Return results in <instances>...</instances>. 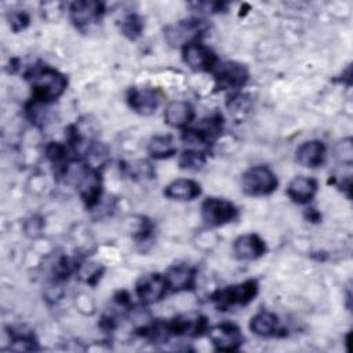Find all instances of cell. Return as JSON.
<instances>
[{"label":"cell","mask_w":353,"mask_h":353,"mask_svg":"<svg viewBox=\"0 0 353 353\" xmlns=\"http://www.w3.org/2000/svg\"><path fill=\"white\" fill-rule=\"evenodd\" d=\"M68 183H72L87 207H94L102 192L101 172L97 167L83 161L72 160L61 172Z\"/></svg>","instance_id":"1"},{"label":"cell","mask_w":353,"mask_h":353,"mask_svg":"<svg viewBox=\"0 0 353 353\" xmlns=\"http://www.w3.org/2000/svg\"><path fill=\"white\" fill-rule=\"evenodd\" d=\"M26 76L32 87V102L37 106L59 98L68 85L66 77L50 66L33 68Z\"/></svg>","instance_id":"2"},{"label":"cell","mask_w":353,"mask_h":353,"mask_svg":"<svg viewBox=\"0 0 353 353\" xmlns=\"http://www.w3.org/2000/svg\"><path fill=\"white\" fill-rule=\"evenodd\" d=\"M258 294V281L256 280H245L239 284L229 285L223 290H218L212 294L211 299L219 310H226L234 306H245L252 299H255Z\"/></svg>","instance_id":"3"},{"label":"cell","mask_w":353,"mask_h":353,"mask_svg":"<svg viewBox=\"0 0 353 353\" xmlns=\"http://www.w3.org/2000/svg\"><path fill=\"white\" fill-rule=\"evenodd\" d=\"M276 174L266 165H254L248 168L241 178L243 192L248 196H268L277 189Z\"/></svg>","instance_id":"4"},{"label":"cell","mask_w":353,"mask_h":353,"mask_svg":"<svg viewBox=\"0 0 353 353\" xmlns=\"http://www.w3.org/2000/svg\"><path fill=\"white\" fill-rule=\"evenodd\" d=\"M182 59L194 72H212L219 63L215 52L200 40L182 46Z\"/></svg>","instance_id":"5"},{"label":"cell","mask_w":353,"mask_h":353,"mask_svg":"<svg viewBox=\"0 0 353 353\" xmlns=\"http://www.w3.org/2000/svg\"><path fill=\"white\" fill-rule=\"evenodd\" d=\"M223 130V119L219 113H214L199 121L196 127L182 130V139L192 145H207L221 135Z\"/></svg>","instance_id":"6"},{"label":"cell","mask_w":353,"mask_h":353,"mask_svg":"<svg viewBox=\"0 0 353 353\" xmlns=\"http://www.w3.org/2000/svg\"><path fill=\"white\" fill-rule=\"evenodd\" d=\"M239 215L236 205L228 200L208 197L201 203V218L210 226H222L233 222Z\"/></svg>","instance_id":"7"},{"label":"cell","mask_w":353,"mask_h":353,"mask_svg":"<svg viewBox=\"0 0 353 353\" xmlns=\"http://www.w3.org/2000/svg\"><path fill=\"white\" fill-rule=\"evenodd\" d=\"M212 73L216 87L221 90L241 88L250 77L247 68L239 62H219Z\"/></svg>","instance_id":"8"},{"label":"cell","mask_w":353,"mask_h":353,"mask_svg":"<svg viewBox=\"0 0 353 353\" xmlns=\"http://www.w3.org/2000/svg\"><path fill=\"white\" fill-rule=\"evenodd\" d=\"M168 291L164 274L148 273L141 276L135 284V294L143 305H153L163 299Z\"/></svg>","instance_id":"9"},{"label":"cell","mask_w":353,"mask_h":353,"mask_svg":"<svg viewBox=\"0 0 353 353\" xmlns=\"http://www.w3.org/2000/svg\"><path fill=\"white\" fill-rule=\"evenodd\" d=\"M207 332L211 343L219 352H236L244 341L240 328L232 323L216 324L208 328Z\"/></svg>","instance_id":"10"},{"label":"cell","mask_w":353,"mask_h":353,"mask_svg":"<svg viewBox=\"0 0 353 353\" xmlns=\"http://www.w3.org/2000/svg\"><path fill=\"white\" fill-rule=\"evenodd\" d=\"M207 25L204 21L197 18H190L179 21L165 30V37L171 44H186L190 41H197L205 32Z\"/></svg>","instance_id":"11"},{"label":"cell","mask_w":353,"mask_h":353,"mask_svg":"<svg viewBox=\"0 0 353 353\" xmlns=\"http://www.w3.org/2000/svg\"><path fill=\"white\" fill-rule=\"evenodd\" d=\"M127 102L135 113L149 116L159 108L161 95L159 90L152 87H131L127 92Z\"/></svg>","instance_id":"12"},{"label":"cell","mask_w":353,"mask_h":353,"mask_svg":"<svg viewBox=\"0 0 353 353\" xmlns=\"http://www.w3.org/2000/svg\"><path fill=\"white\" fill-rule=\"evenodd\" d=\"M103 12H105L103 4L95 0L74 1L69 7L70 21L79 29H84L87 26H91L99 22Z\"/></svg>","instance_id":"13"},{"label":"cell","mask_w":353,"mask_h":353,"mask_svg":"<svg viewBox=\"0 0 353 353\" xmlns=\"http://www.w3.org/2000/svg\"><path fill=\"white\" fill-rule=\"evenodd\" d=\"M165 323L170 336H199L208 330L207 319L201 314H182Z\"/></svg>","instance_id":"14"},{"label":"cell","mask_w":353,"mask_h":353,"mask_svg":"<svg viewBox=\"0 0 353 353\" xmlns=\"http://www.w3.org/2000/svg\"><path fill=\"white\" fill-rule=\"evenodd\" d=\"M266 244L255 233L239 236L233 243V254L239 261H255L265 255Z\"/></svg>","instance_id":"15"},{"label":"cell","mask_w":353,"mask_h":353,"mask_svg":"<svg viewBox=\"0 0 353 353\" xmlns=\"http://www.w3.org/2000/svg\"><path fill=\"white\" fill-rule=\"evenodd\" d=\"M327 154V148L321 141L313 139V141H306L301 143L296 150H295V159L296 161L309 168H317L320 167Z\"/></svg>","instance_id":"16"},{"label":"cell","mask_w":353,"mask_h":353,"mask_svg":"<svg viewBox=\"0 0 353 353\" xmlns=\"http://www.w3.org/2000/svg\"><path fill=\"white\" fill-rule=\"evenodd\" d=\"M164 120L172 128H188L194 120V109L186 101L170 102L164 110Z\"/></svg>","instance_id":"17"},{"label":"cell","mask_w":353,"mask_h":353,"mask_svg":"<svg viewBox=\"0 0 353 353\" xmlns=\"http://www.w3.org/2000/svg\"><path fill=\"white\" fill-rule=\"evenodd\" d=\"M250 330L262 338H270V336H280L283 335L281 331H284L280 327L279 317L268 310H261L256 314H254L250 320Z\"/></svg>","instance_id":"18"},{"label":"cell","mask_w":353,"mask_h":353,"mask_svg":"<svg viewBox=\"0 0 353 353\" xmlns=\"http://www.w3.org/2000/svg\"><path fill=\"white\" fill-rule=\"evenodd\" d=\"M164 196L170 200L190 201L201 194V186L199 182L188 178H181L170 182L164 189Z\"/></svg>","instance_id":"19"},{"label":"cell","mask_w":353,"mask_h":353,"mask_svg":"<svg viewBox=\"0 0 353 353\" xmlns=\"http://www.w3.org/2000/svg\"><path fill=\"white\" fill-rule=\"evenodd\" d=\"M319 189L317 181L309 176H295L287 188L288 197L298 204H307L313 200Z\"/></svg>","instance_id":"20"},{"label":"cell","mask_w":353,"mask_h":353,"mask_svg":"<svg viewBox=\"0 0 353 353\" xmlns=\"http://www.w3.org/2000/svg\"><path fill=\"white\" fill-rule=\"evenodd\" d=\"M165 280L168 290L171 291H188L196 284V272L188 265H175L165 272Z\"/></svg>","instance_id":"21"},{"label":"cell","mask_w":353,"mask_h":353,"mask_svg":"<svg viewBox=\"0 0 353 353\" xmlns=\"http://www.w3.org/2000/svg\"><path fill=\"white\" fill-rule=\"evenodd\" d=\"M148 153L156 160H163L176 154V145L171 135H154L148 143Z\"/></svg>","instance_id":"22"},{"label":"cell","mask_w":353,"mask_h":353,"mask_svg":"<svg viewBox=\"0 0 353 353\" xmlns=\"http://www.w3.org/2000/svg\"><path fill=\"white\" fill-rule=\"evenodd\" d=\"M205 161H207L205 153L199 149L183 150L178 160L179 167L183 170H189V171H197V170L203 168Z\"/></svg>","instance_id":"23"},{"label":"cell","mask_w":353,"mask_h":353,"mask_svg":"<svg viewBox=\"0 0 353 353\" xmlns=\"http://www.w3.org/2000/svg\"><path fill=\"white\" fill-rule=\"evenodd\" d=\"M120 29L124 36L131 40H135L141 36L143 30V21L138 14H128L121 19Z\"/></svg>","instance_id":"24"},{"label":"cell","mask_w":353,"mask_h":353,"mask_svg":"<svg viewBox=\"0 0 353 353\" xmlns=\"http://www.w3.org/2000/svg\"><path fill=\"white\" fill-rule=\"evenodd\" d=\"M130 170V174L137 178V176H141V178H152L153 176V168L152 165L148 163V161H137L134 163L132 165L128 167Z\"/></svg>","instance_id":"25"},{"label":"cell","mask_w":353,"mask_h":353,"mask_svg":"<svg viewBox=\"0 0 353 353\" xmlns=\"http://www.w3.org/2000/svg\"><path fill=\"white\" fill-rule=\"evenodd\" d=\"M28 22H29V17L25 14V12H14L12 15H11V26H12V29L15 30V25L18 23V30H21V29H23L26 25H28ZM17 30V32H18Z\"/></svg>","instance_id":"26"}]
</instances>
